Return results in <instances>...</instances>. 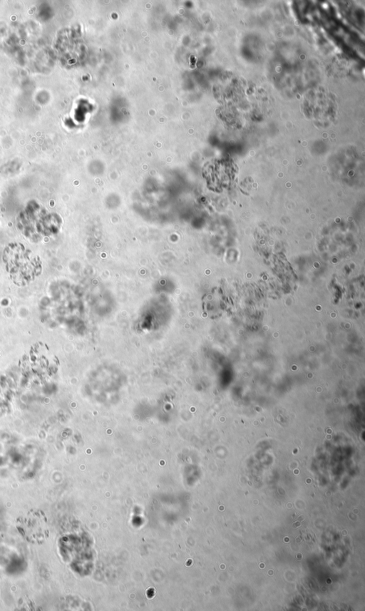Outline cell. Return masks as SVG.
Here are the masks:
<instances>
[{"label":"cell","mask_w":365,"mask_h":611,"mask_svg":"<svg viewBox=\"0 0 365 611\" xmlns=\"http://www.w3.org/2000/svg\"><path fill=\"white\" fill-rule=\"evenodd\" d=\"M16 527L22 537L34 544H41L48 535L47 519L41 510L33 509L20 517Z\"/></svg>","instance_id":"cell-1"},{"label":"cell","mask_w":365,"mask_h":611,"mask_svg":"<svg viewBox=\"0 0 365 611\" xmlns=\"http://www.w3.org/2000/svg\"><path fill=\"white\" fill-rule=\"evenodd\" d=\"M5 261L10 272L16 277L30 278L37 272L36 259L20 245H11L5 250Z\"/></svg>","instance_id":"cell-2"}]
</instances>
